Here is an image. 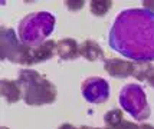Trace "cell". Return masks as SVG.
<instances>
[{"mask_svg":"<svg viewBox=\"0 0 154 129\" xmlns=\"http://www.w3.org/2000/svg\"><path fill=\"white\" fill-rule=\"evenodd\" d=\"M55 26V17L48 12H39L26 16L19 25V37L22 45L38 48L45 43Z\"/></svg>","mask_w":154,"mask_h":129,"instance_id":"cell-3","label":"cell"},{"mask_svg":"<svg viewBox=\"0 0 154 129\" xmlns=\"http://www.w3.org/2000/svg\"><path fill=\"white\" fill-rule=\"evenodd\" d=\"M111 7V1H91V12L95 16H102Z\"/></svg>","mask_w":154,"mask_h":129,"instance_id":"cell-12","label":"cell"},{"mask_svg":"<svg viewBox=\"0 0 154 129\" xmlns=\"http://www.w3.org/2000/svg\"><path fill=\"white\" fill-rule=\"evenodd\" d=\"M120 103L122 109L127 110L128 113L137 121H144L151 113V109L148 106L144 90H143L141 86L135 85V83L127 85V86H124L121 89Z\"/></svg>","mask_w":154,"mask_h":129,"instance_id":"cell-4","label":"cell"},{"mask_svg":"<svg viewBox=\"0 0 154 129\" xmlns=\"http://www.w3.org/2000/svg\"><path fill=\"white\" fill-rule=\"evenodd\" d=\"M66 6L69 9H81L84 6V1H66Z\"/></svg>","mask_w":154,"mask_h":129,"instance_id":"cell-14","label":"cell"},{"mask_svg":"<svg viewBox=\"0 0 154 129\" xmlns=\"http://www.w3.org/2000/svg\"><path fill=\"white\" fill-rule=\"evenodd\" d=\"M148 75H150L148 76V81H150V83L154 86V70L153 72H150V70H148Z\"/></svg>","mask_w":154,"mask_h":129,"instance_id":"cell-15","label":"cell"},{"mask_svg":"<svg viewBox=\"0 0 154 129\" xmlns=\"http://www.w3.org/2000/svg\"><path fill=\"white\" fill-rule=\"evenodd\" d=\"M58 56L63 60H72L79 54V48L74 39H62L56 45Z\"/></svg>","mask_w":154,"mask_h":129,"instance_id":"cell-9","label":"cell"},{"mask_svg":"<svg viewBox=\"0 0 154 129\" xmlns=\"http://www.w3.org/2000/svg\"><path fill=\"white\" fill-rule=\"evenodd\" d=\"M82 95L89 103H104L109 98L108 82L102 78H89L82 83Z\"/></svg>","mask_w":154,"mask_h":129,"instance_id":"cell-6","label":"cell"},{"mask_svg":"<svg viewBox=\"0 0 154 129\" xmlns=\"http://www.w3.org/2000/svg\"><path fill=\"white\" fill-rule=\"evenodd\" d=\"M27 46H20L16 42L13 30L3 27L2 29V57L16 63H25Z\"/></svg>","mask_w":154,"mask_h":129,"instance_id":"cell-5","label":"cell"},{"mask_svg":"<svg viewBox=\"0 0 154 129\" xmlns=\"http://www.w3.org/2000/svg\"><path fill=\"white\" fill-rule=\"evenodd\" d=\"M105 69L111 76L114 78H125V76L133 75L134 66L127 60H120V59H109L105 60Z\"/></svg>","mask_w":154,"mask_h":129,"instance_id":"cell-7","label":"cell"},{"mask_svg":"<svg viewBox=\"0 0 154 129\" xmlns=\"http://www.w3.org/2000/svg\"><path fill=\"white\" fill-rule=\"evenodd\" d=\"M2 129H7V128H2Z\"/></svg>","mask_w":154,"mask_h":129,"instance_id":"cell-17","label":"cell"},{"mask_svg":"<svg viewBox=\"0 0 154 129\" xmlns=\"http://www.w3.org/2000/svg\"><path fill=\"white\" fill-rule=\"evenodd\" d=\"M79 53L88 59V60H98V59H102L104 57V53H102V50L101 48L92 40H87L84 42L82 45H81L79 48Z\"/></svg>","mask_w":154,"mask_h":129,"instance_id":"cell-11","label":"cell"},{"mask_svg":"<svg viewBox=\"0 0 154 129\" xmlns=\"http://www.w3.org/2000/svg\"><path fill=\"white\" fill-rule=\"evenodd\" d=\"M23 99L27 105H46L56 99V89L49 81L43 79L35 70H20L17 79Z\"/></svg>","mask_w":154,"mask_h":129,"instance_id":"cell-2","label":"cell"},{"mask_svg":"<svg viewBox=\"0 0 154 129\" xmlns=\"http://www.w3.org/2000/svg\"><path fill=\"white\" fill-rule=\"evenodd\" d=\"M59 129H76V128L72 126V125H69V123H65V125H62Z\"/></svg>","mask_w":154,"mask_h":129,"instance_id":"cell-16","label":"cell"},{"mask_svg":"<svg viewBox=\"0 0 154 129\" xmlns=\"http://www.w3.org/2000/svg\"><path fill=\"white\" fill-rule=\"evenodd\" d=\"M2 96L6 99L9 103L17 102L20 98H23L22 89H20L17 82H10V81H2Z\"/></svg>","mask_w":154,"mask_h":129,"instance_id":"cell-10","label":"cell"},{"mask_svg":"<svg viewBox=\"0 0 154 129\" xmlns=\"http://www.w3.org/2000/svg\"><path fill=\"white\" fill-rule=\"evenodd\" d=\"M105 122L109 128L115 129L118 125L121 123V113L120 110H111V112H108L107 115H105Z\"/></svg>","mask_w":154,"mask_h":129,"instance_id":"cell-13","label":"cell"},{"mask_svg":"<svg viewBox=\"0 0 154 129\" xmlns=\"http://www.w3.org/2000/svg\"><path fill=\"white\" fill-rule=\"evenodd\" d=\"M54 49L55 43L52 40L45 42L43 45H40L38 48H30V50H29V65L51 59L54 56Z\"/></svg>","mask_w":154,"mask_h":129,"instance_id":"cell-8","label":"cell"},{"mask_svg":"<svg viewBox=\"0 0 154 129\" xmlns=\"http://www.w3.org/2000/svg\"><path fill=\"white\" fill-rule=\"evenodd\" d=\"M109 46L135 62H154V12L128 9L118 14L109 30Z\"/></svg>","mask_w":154,"mask_h":129,"instance_id":"cell-1","label":"cell"}]
</instances>
